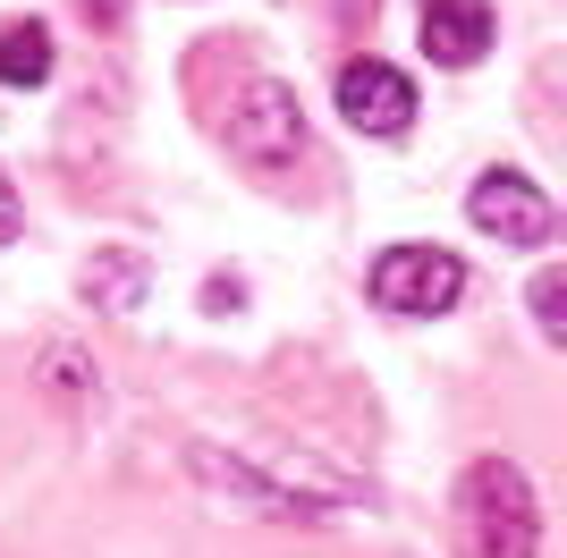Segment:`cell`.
<instances>
[{
  "label": "cell",
  "mask_w": 567,
  "mask_h": 558,
  "mask_svg": "<svg viewBox=\"0 0 567 558\" xmlns=\"http://www.w3.org/2000/svg\"><path fill=\"white\" fill-rule=\"evenodd\" d=\"M457 550L466 558H534L543 550V499L525 483V465L474 457L457 483Z\"/></svg>",
  "instance_id": "6da1fadb"
},
{
  "label": "cell",
  "mask_w": 567,
  "mask_h": 558,
  "mask_svg": "<svg viewBox=\"0 0 567 558\" xmlns=\"http://www.w3.org/2000/svg\"><path fill=\"white\" fill-rule=\"evenodd\" d=\"M373 304L381 313H406V322H432V313H450L466 297V262L450 246H381L373 255Z\"/></svg>",
  "instance_id": "7a4b0ae2"
},
{
  "label": "cell",
  "mask_w": 567,
  "mask_h": 558,
  "mask_svg": "<svg viewBox=\"0 0 567 558\" xmlns=\"http://www.w3.org/2000/svg\"><path fill=\"white\" fill-rule=\"evenodd\" d=\"M229 153L246 169H288L306 162V111H297V93L280 76H246L229 102Z\"/></svg>",
  "instance_id": "3957f363"
},
{
  "label": "cell",
  "mask_w": 567,
  "mask_h": 558,
  "mask_svg": "<svg viewBox=\"0 0 567 558\" xmlns=\"http://www.w3.org/2000/svg\"><path fill=\"white\" fill-rule=\"evenodd\" d=\"M466 220L492 237V246H543L559 211H550V195L525 178V169H483L474 195H466Z\"/></svg>",
  "instance_id": "277c9868"
},
{
  "label": "cell",
  "mask_w": 567,
  "mask_h": 558,
  "mask_svg": "<svg viewBox=\"0 0 567 558\" xmlns=\"http://www.w3.org/2000/svg\"><path fill=\"white\" fill-rule=\"evenodd\" d=\"M331 93H339V118L355 136H406L415 127V76H399L390 60H348L331 76Z\"/></svg>",
  "instance_id": "5b68a950"
},
{
  "label": "cell",
  "mask_w": 567,
  "mask_h": 558,
  "mask_svg": "<svg viewBox=\"0 0 567 558\" xmlns=\"http://www.w3.org/2000/svg\"><path fill=\"white\" fill-rule=\"evenodd\" d=\"M424 51L432 69H474L492 51V9L483 0H424Z\"/></svg>",
  "instance_id": "8992f818"
},
{
  "label": "cell",
  "mask_w": 567,
  "mask_h": 558,
  "mask_svg": "<svg viewBox=\"0 0 567 558\" xmlns=\"http://www.w3.org/2000/svg\"><path fill=\"white\" fill-rule=\"evenodd\" d=\"M0 85L9 93L51 85V25L43 18H9L0 25Z\"/></svg>",
  "instance_id": "52a82bcc"
},
{
  "label": "cell",
  "mask_w": 567,
  "mask_h": 558,
  "mask_svg": "<svg viewBox=\"0 0 567 558\" xmlns=\"http://www.w3.org/2000/svg\"><path fill=\"white\" fill-rule=\"evenodd\" d=\"M85 297L111 304V313H136L144 304V255H94L85 262Z\"/></svg>",
  "instance_id": "ba28073f"
},
{
  "label": "cell",
  "mask_w": 567,
  "mask_h": 558,
  "mask_svg": "<svg viewBox=\"0 0 567 558\" xmlns=\"http://www.w3.org/2000/svg\"><path fill=\"white\" fill-rule=\"evenodd\" d=\"M525 297H534V322H543V339L559 348V339H567V271H559V262H543V271L525 279Z\"/></svg>",
  "instance_id": "9c48e42d"
},
{
  "label": "cell",
  "mask_w": 567,
  "mask_h": 558,
  "mask_svg": "<svg viewBox=\"0 0 567 558\" xmlns=\"http://www.w3.org/2000/svg\"><path fill=\"white\" fill-rule=\"evenodd\" d=\"M9 237H18V186L0 178V246H9Z\"/></svg>",
  "instance_id": "30bf717a"
}]
</instances>
